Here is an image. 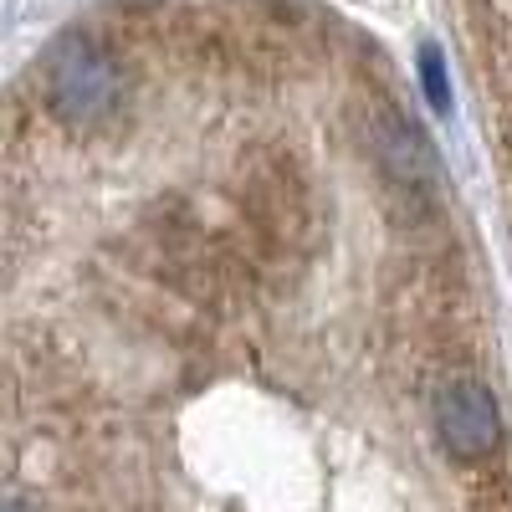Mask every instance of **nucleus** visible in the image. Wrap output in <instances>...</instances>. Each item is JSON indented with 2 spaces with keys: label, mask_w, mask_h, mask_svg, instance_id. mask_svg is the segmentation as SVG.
Masks as SVG:
<instances>
[{
  "label": "nucleus",
  "mask_w": 512,
  "mask_h": 512,
  "mask_svg": "<svg viewBox=\"0 0 512 512\" xmlns=\"http://www.w3.org/2000/svg\"><path fill=\"white\" fill-rule=\"evenodd\" d=\"M47 93H52V108L72 123H98L113 113L118 103V67L93 47V41L72 36L67 47L52 57V72H47Z\"/></svg>",
  "instance_id": "nucleus-1"
},
{
  "label": "nucleus",
  "mask_w": 512,
  "mask_h": 512,
  "mask_svg": "<svg viewBox=\"0 0 512 512\" xmlns=\"http://www.w3.org/2000/svg\"><path fill=\"white\" fill-rule=\"evenodd\" d=\"M431 415H436L441 446L461 461H477V456L497 451V441H502V410L482 379H446L436 390Z\"/></svg>",
  "instance_id": "nucleus-2"
},
{
  "label": "nucleus",
  "mask_w": 512,
  "mask_h": 512,
  "mask_svg": "<svg viewBox=\"0 0 512 512\" xmlns=\"http://www.w3.org/2000/svg\"><path fill=\"white\" fill-rule=\"evenodd\" d=\"M369 139H374L379 164L390 169L400 185H425V180H431V169H436V164H431V149H425V139L415 134V128H410L395 108H379V113H374Z\"/></svg>",
  "instance_id": "nucleus-3"
},
{
  "label": "nucleus",
  "mask_w": 512,
  "mask_h": 512,
  "mask_svg": "<svg viewBox=\"0 0 512 512\" xmlns=\"http://www.w3.org/2000/svg\"><path fill=\"white\" fill-rule=\"evenodd\" d=\"M420 82H425V98H431L436 113L451 108V77H446V57L436 47H425L420 52Z\"/></svg>",
  "instance_id": "nucleus-4"
},
{
  "label": "nucleus",
  "mask_w": 512,
  "mask_h": 512,
  "mask_svg": "<svg viewBox=\"0 0 512 512\" xmlns=\"http://www.w3.org/2000/svg\"><path fill=\"white\" fill-rule=\"evenodd\" d=\"M6 512H31V507H21V502H11V507H6Z\"/></svg>",
  "instance_id": "nucleus-5"
}]
</instances>
